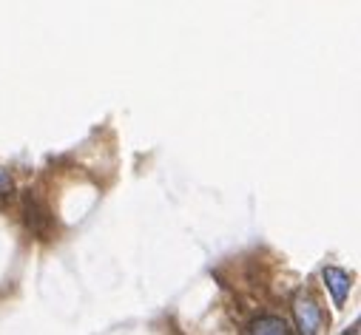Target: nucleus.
<instances>
[{"label":"nucleus","instance_id":"obj_1","mask_svg":"<svg viewBox=\"0 0 361 335\" xmlns=\"http://www.w3.org/2000/svg\"><path fill=\"white\" fill-rule=\"evenodd\" d=\"M23 216H26V225L29 230L37 236V239H49L51 236V227H54V219H51V210L46 208L43 199H37L32 191L23 196Z\"/></svg>","mask_w":361,"mask_h":335},{"label":"nucleus","instance_id":"obj_2","mask_svg":"<svg viewBox=\"0 0 361 335\" xmlns=\"http://www.w3.org/2000/svg\"><path fill=\"white\" fill-rule=\"evenodd\" d=\"M293 315H296L299 335H316L319 332V327H322V310L313 301V296L296 293L293 296Z\"/></svg>","mask_w":361,"mask_h":335},{"label":"nucleus","instance_id":"obj_3","mask_svg":"<svg viewBox=\"0 0 361 335\" xmlns=\"http://www.w3.org/2000/svg\"><path fill=\"white\" fill-rule=\"evenodd\" d=\"M322 279H324V284H327L336 307H341L347 301V296H350V276L341 267H324L322 270Z\"/></svg>","mask_w":361,"mask_h":335},{"label":"nucleus","instance_id":"obj_4","mask_svg":"<svg viewBox=\"0 0 361 335\" xmlns=\"http://www.w3.org/2000/svg\"><path fill=\"white\" fill-rule=\"evenodd\" d=\"M250 335H290V327L279 315H262L250 324Z\"/></svg>","mask_w":361,"mask_h":335},{"label":"nucleus","instance_id":"obj_5","mask_svg":"<svg viewBox=\"0 0 361 335\" xmlns=\"http://www.w3.org/2000/svg\"><path fill=\"white\" fill-rule=\"evenodd\" d=\"M9 188H12V177L6 171H0V194H6Z\"/></svg>","mask_w":361,"mask_h":335}]
</instances>
